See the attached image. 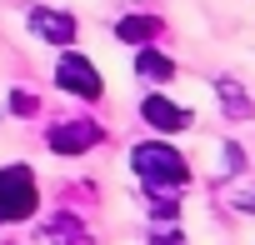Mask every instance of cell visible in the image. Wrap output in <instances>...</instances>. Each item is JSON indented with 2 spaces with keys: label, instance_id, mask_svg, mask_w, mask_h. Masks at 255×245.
<instances>
[{
  "label": "cell",
  "instance_id": "10",
  "mask_svg": "<svg viewBox=\"0 0 255 245\" xmlns=\"http://www.w3.org/2000/svg\"><path fill=\"white\" fill-rule=\"evenodd\" d=\"M50 245H85V230L75 215H55L50 220Z\"/></svg>",
  "mask_w": 255,
  "mask_h": 245
},
{
  "label": "cell",
  "instance_id": "12",
  "mask_svg": "<svg viewBox=\"0 0 255 245\" xmlns=\"http://www.w3.org/2000/svg\"><path fill=\"white\" fill-rule=\"evenodd\" d=\"M150 245H185V235H180V230H170V235H155Z\"/></svg>",
  "mask_w": 255,
  "mask_h": 245
},
{
  "label": "cell",
  "instance_id": "11",
  "mask_svg": "<svg viewBox=\"0 0 255 245\" xmlns=\"http://www.w3.org/2000/svg\"><path fill=\"white\" fill-rule=\"evenodd\" d=\"M35 105H40V100H35V95H25V90H15V95H10V110H15V115H35Z\"/></svg>",
  "mask_w": 255,
  "mask_h": 245
},
{
  "label": "cell",
  "instance_id": "1",
  "mask_svg": "<svg viewBox=\"0 0 255 245\" xmlns=\"http://www.w3.org/2000/svg\"><path fill=\"white\" fill-rule=\"evenodd\" d=\"M130 170L140 175V185H145L150 195H180V190L190 185L185 155H180L175 145H165V140H140V145L130 150Z\"/></svg>",
  "mask_w": 255,
  "mask_h": 245
},
{
  "label": "cell",
  "instance_id": "7",
  "mask_svg": "<svg viewBox=\"0 0 255 245\" xmlns=\"http://www.w3.org/2000/svg\"><path fill=\"white\" fill-rule=\"evenodd\" d=\"M115 35H120L125 45H140V50H145V45L160 35V20H155V15H125V20L115 25Z\"/></svg>",
  "mask_w": 255,
  "mask_h": 245
},
{
  "label": "cell",
  "instance_id": "8",
  "mask_svg": "<svg viewBox=\"0 0 255 245\" xmlns=\"http://www.w3.org/2000/svg\"><path fill=\"white\" fill-rule=\"evenodd\" d=\"M135 75H140V80H170V75H175V60L160 55V50H140V55H135Z\"/></svg>",
  "mask_w": 255,
  "mask_h": 245
},
{
  "label": "cell",
  "instance_id": "9",
  "mask_svg": "<svg viewBox=\"0 0 255 245\" xmlns=\"http://www.w3.org/2000/svg\"><path fill=\"white\" fill-rule=\"evenodd\" d=\"M215 90H220V105H225V115H230V120H250V110H255V105H250V95H245L235 80H220Z\"/></svg>",
  "mask_w": 255,
  "mask_h": 245
},
{
  "label": "cell",
  "instance_id": "3",
  "mask_svg": "<svg viewBox=\"0 0 255 245\" xmlns=\"http://www.w3.org/2000/svg\"><path fill=\"white\" fill-rule=\"evenodd\" d=\"M55 85H60L65 95H80V100H100V95H105L100 70H95L90 55H80V50H60V60H55Z\"/></svg>",
  "mask_w": 255,
  "mask_h": 245
},
{
  "label": "cell",
  "instance_id": "6",
  "mask_svg": "<svg viewBox=\"0 0 255 245\" xmlns=\"http://www.w3.org/2000/svg\"><path fill=\"white\" fill-rule=\"evenodd\" d=\"M30 30H35L40 40H50V45L70 50V40H75V15L50 10V5H30Z\"/></svg>",
  "mask_w": 255,
  "mask_h": 245
},
{
  "label": "cell",
  "instance_id": "2",
  "mask_svg": "<svg viewBox=\"0 0 255 245\" xmlns=\"http://www.w3.org/2000/svg\"><path fill=\"white\" fill-rule=\"evenodd\" d=\"M40 210V185L30 165H0V225L30 220Z\"/></svg>",
  "mask_w": 255,
  "mask_h": 245
},
{
  "label": "cell",
  "instance_id": "5",
  "mask_svg": "<svg viewBox=\"0 0 255 245\" xmlns=\"http://www.w3.org/2000/svg\"><path fill=\"white\" fill-rule=\"evenodd\" d=\"M140 115H145V125H155L160 135H180V130H190V110L185 105H175L170 95H145L140 100Z\"/></svg>",
  "mask_w": 255,
  "mask_h": 245
},
{
  "label": "cell",
  "instance_id": "4",
  "mask_svg": "<svg viewBox=\"0 0 255 245\" xmlns=\"http://www.w3.org/2000/svg\"><path fill=\"white\" fill-rule=\"evenodd\" d=\"M100 140H105V130L95 125V120H60V125H50V135H45V145L55 155H85Z\"/></svg>",
  "mask_w": 255,
  "mask_h": 245
}]
</instances>
